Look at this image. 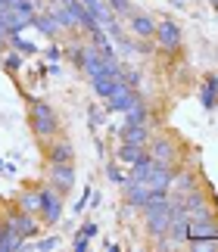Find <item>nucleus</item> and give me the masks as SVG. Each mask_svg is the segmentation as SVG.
Returning a JSON list of instances; mask_svg holds the SVG:
<instances>
[{"instance_id": "obj_11", "label": "nucleus", "mask_w": 218, "mask_h": 252, "mask_svg": "<svg viewBox=\"0 0 218 252\" xmlns=\"http://www.w3.org/2000/svg\"><path fill=\"white\" fill-rule=\"evenodd\" d=\"M22 246H25V237L9 221H0V252H19Z\"/></svg>"}, {"instance_id": "obj_19", "label": "nucleus", "mask_w": 218, "mask_h": 252, "mask_svg": "<svg viewBox=\"0 0 218 252\" xmlns=\"http://www.w3.org/2000/svg\"><path fill=\"white\" fill-rule=\"evenodd\" d=\"M19 209L37 215V212H41V190H25L22 196H19Z\"/></svg>"}, {"instance_id": "obj_12", "label": "nucleus", "mask_w": 218, "mask_h": 252, "mask_svg": "<svg viewBox=\"0 0 218 252\" xmlns=\"http://www.w3.org/2000/svg\"><path fill=\"white\" fill-rule=\"evenodd\" d=\"M9 224H13L16 230H19V234H22L25 240L28 237H35L37 234V221H35V215H32V212H22V209H16V212H9Z\"/></svg>"}, {"instance_id": "obj_4", "label": "nucleus", "mask_w": 218, "mask_h": 252, "mask_svg": "<svg viewBox=\"0 0 218 252\" xmlns=\"http://www.w3.org/2000/svg\"><path fill=\"white\" fill-rule=\"evenodd\" d=\"M137 100H144V96H141V91H134V87H128L125 81H115L112 94L106 96V109H109V112H125L128 106H134Z\"/></svg>"}, {"instance_id": "obj_24", "label": "nucleus", "mask_w": 218, "mask_h": 252, "mask_svg": "<svg viewBox=\"0 0 218 252\" xmlns=\"http://www.w3.org/2000/svg\"><path fill=\"white\" fill-rule=\"evenodd\" d=\"M106 6L112 9L115 16H131L134 13V6H131V0H106Z\"/></svg>"}, {"instance_id": "obj_9", "label": "nucleus", "mask_w": 218, "mask_h": 252, "mask_svg": "<svg viewBox=\"0 0 218 252\" xmlns=\"http://www.w3.org/2000/svg\"><path fill=\"white\" fill-rule=\"evenodd\" d=\"M118 137H122V143H134V147H144L150 143V125H122L118 128Z\"/></svg>"}, {"instance_id": "obj_10", "label": "nucleus", "mask_w": 218, "mask_h": 252, "mask_svg": "<svg viewBox=\"0 0 218 252\" xmlns=\"http://www.w3.org/2000/svg\"><path fill=\"white\" fill-rule=\"evenodd\" d=\"M128 25H131V34L137 37V41H153L156 22L146 13H131V16H128Z\"/></svg>"}, {"instance_id": "obj_16", "label": "nucleus", "mask_w": 218, "mask_h": 252, "mask_svg": "<svg viewBox=\"0 0 218 252\" xmlns=\"http://www.w3.org/2000/svg\"><path fill=\"white\" fill-rule=\"evenodd\" d=\"M122 115H125V125H150V106H146V100H137Z\"/></svg>"}, {"instance_id": "obj_31", "label": "nucleus", "mask_w": 218, "mask_h": 252, "mask_svg": "<svg viewBox=\"0 0 218 252\" xmlns=\"http://www.w3.org/2000/svg\"><path fill=\"white\" fill-rule=\"evenodd\" d=\"M59 56H63V53H59V47H50V50H47V60H59Z\"/></svg>"}, {"instance_id": "obj_34", "label": "nucleus", "mask_w": 218, "mask_h": 252, "mask_svg": "<svg viewBox=\"0 0 218 252\" xmlns=\"http://www.w3.org/2000/svg\"><path fill=\"white\" fill-rule=\"evenodd\" d=\"M209 3H212V6H215V9H218V0H209Z\"/></svg>"}, {"instance_id": "obj_33", "label": "nucleus", "mask_w": 218, "mask_h": 252, "mask_svg": "<svg viewBox=\"0 0 218 252\" xmlns=\"http://www.w3.org/2000/svg\"><path fill=\"white\" fill-rule=\"evenodd\" d=\"M9 6H13V0H0V13H6Z\"/></svg>"}, {"instance_id": "obj_17", "label": "nucleus", "mask_w": 218, "mask_h": 252, "mask_svg": "<svg viewBox=\"0 0 218 252\" xmlns=\"http://www.w3.org/2000/svg\"><path fill=\"white\" fill-rule=\"evenodd\" d=\"M32 25H35L41 34H47V37H56L59 32H63V28H59V22H56V19H53L50 13H44V16H35V19H32Z\"/></svg>"}, {"instance_id": "obj_1", "label": "nucleus", "mask_w": 218, "mask_h": 252, "mask_svg": "<svg viewBox=\"0 0 218 252\" xmlns=\"http://www.w3.org/2000/svg\"><path fill=\"white\" fill-rule=\"evenodd\" d=\"M28 122H32V131L41 140H50L59 134V119L50 109V103H44V100H32V106H28Z\"/></svg>"}, {"instance_id": "obj_5", "label": "nucleus", "mask_w": 218, "mask_h": 252, "mask_svg": "<svg viewBox=\"0 0 218 252\" xmlns=\"http://www.w3.org/2000/svg\"><path fill=\"white\" fill-rule=\"evenodd\" d=\"M37 215L44 218V224H56L63 218V193H56L53 187L41 190V212Z\"/></svg>"}, {"instance_id": "obj_15", "label": "nucleus", "mask_w": 218, "mask_h": 252, "mask_svg": "<svg viewBox=\"0 0 218 252\" xmlns=\"http://www.w3.org/2000/svg\"><path fill=\"white\" fill-rule=\"evenodd\" d=\"M0 25L6 28V34H19L22 32V28H28L32 25V19H25V16H19L13 6L6 9V13H0Z\"/></svg>"}, {"instance_id": "obj_28", "label": "nucleus", "mask_w": 218, "mask_h": 252, "mask_svg": "<svg viewBox=\"0 0 218 252\" xmlns=\"http://www.w3.org/2000/svg\"><path fill=\"white\" fill-rule=\"evenodd\" d=\"M72 249H75V252H87V249H91V240H87V237H81V234H75V243H72Z\"/></svg>"}, {"instance_id": "obj_13", "label": "nucleus", "mask_w": 218, "mask_h": 252, "mask_svg": "<svg viewBox=\"0 0 218 252\" xmlns=\"http://www.w3.org/2000/svg\"><path fill=\"white\" fill-rule=\"evenodd\" d=\"M200 103H203V109H206V112H212L215 106H218V78H215V75H206V78H203Z\"/></svg>"}, {"instance_id": "obj_25", "label": "nucleus", "mask_w": 218, "mask_h": 252, "mask_svg": "<svg viewBox=\"0 0 218 252\" xmlns=\"http://www.w3.org/2000/svg\"><path fill=\"white\" fill-rule=\"evenodd\" d=\"M106 178H109V181H112V184H118V187H122V184L128 181V174H125L122 168H118V165H115V162H109V165H106Z\"/></svg>"}, {"instance_id": "obj_30", "label": "nucleus", "mask_w": 218, "mask_h": 252, "mask_svg": "<svg viewBox=\"0 0 218 252\" xmlns=\"http://www.w3.org/2000/svg\"><path fill=\"white\" fill-rule=\"evenodd\" d=\"M87 115H91V125H103V112H97V109H91V112H87Z\"/></svg>"}, {"instance_id": "obj_35", "label": "nucleus", "mask_w": 218, "mask_h": 252, "mask_svg": "<svg viewBox=\"0 0 218 252\" xmlns=\"http://www.w3.org/2000/svg\"><path fill=\"white\" fill-rule=\"evenodd\" d=\"M35 3H41V0H35Z\"/></svg>"}, {"instance_id": "obj_7", "label": "nucleus", "mask_w": 218, "mask_h": 252, "mask_svg": "<svg viewBox=\"0 0 218 252\" xmlns=\"http://www.w3.org/2000/svg\"><path fill=\"white\" fill-rule=\"evenodd\" d=\"M172 181H175V168L172 165H153L150 174L144 178V184L150 187V193H168L172 190Z\"/></svg>"}, {"instance_id": "obj_20", "label": "nucleus", "mask_w": 218, "mask_h": 252, "mask_svg": "<svg viewBox=\"0 0 218 252\" xmlns=\"http://www.w3.org/2000/svg\"><path fill=\"white\" fill-rule=\"evenodd\" d=\"M115 81H122V78H109V75H100V78H91V87H94V94L100 96V100H106V96L112 94Z\"/></svg>"}, {"instance_id": "obj_6", "label": "nucleus", "mask_w": 218, "mask_h": 252, "mask_svg": "<svg viewBox=\"0 0 218 252\" xmlns=\"http://www.w3.org/2000/svg\"><path fill=\"white\" fill-rule=\"evenodd\" d=\"M50 187L56 193H63V196L75 187V165L72 162H53L50 165Z\"/></svg>"}, {"instance_id": "obj_22", "label": "nucleus", "mask_w": 218, "mask_h": 252, "mask_svg": "<svg viewBox=\"0 0 218 252\" xmlns=\"http://www.w3.org/2000/svg\"><path fill=\"white\" fill-rule=\"evenodd\" d=\"M122 81H125L128 87H134V91H141V81H144V75L137 72V69H131V65H122Z\"/></svg>"}, {"instance_id": "obj_8", "label": "nucleus", "mask_w": 218, "mask_h": 252, "mask_svg": "<svg viewBox=\"0 0 218 252\" xmlns=\"http://www.w3.org/2000/svg\"><path fill=\"white\" fill-rule=\"evenodd\" d=\"M122 196H125V206L128 209H137V212H141V206L150 199V187H146L144 181H131V178H128L122 184Z\"/></svg>"}, {"instance_id": "obj_3", "label": "nucleus", "mask_w": 218, "mask_h": 252, "mask_svg": "<svg viewBox=\"0 0 218 252\" xmlns=\"http://www.w3.org/2000/svg\"><path fill=\"white\" fill-rule=\"evenodd\" d=\"M146 156H150L156 165H178V147L172 137H150L146 143Z\"/></svg>"}, {"instance_id": "obj_18", "label": "nucleus", "mask_w": 218, "mask_h": 252, "mask_svg": "<svg viewBox=\"0 0 218 252\" xmlns=\"http://www.w3.org/2000/svg\"><path fill=\"white\" fill-rule=\"evenodd\" d=\"M144 153H146L144 147H134V143H122V147L115 150V159H118V162H125V165H134V162L141 159Z\"/></svg>"}, {"instance_id": "obj_26", "label": "nucleus", "mask_w": 218, "mask_h": 252, "mask_svg": "<svg viewBox=\"0 0 218 252\" xmlns=\"http://www.w3.org/2000/svg\"><path fill=\"white\" fill-rule=\"evenodd\" d=\"M78 234H81V237H87V240H94L97 234H100V227H97L94 221H84V224L78 227Z\"/></svg>"}, {"instance_id": "obj_21", "label": "nucleus", "mask_w": 218, "mask_h": 252, "mask_svg": "<svg viewBox=\"0 0 218 252\" xmlns=\"http://www.w3.org/2000/svg\"><path fill=\"white\" fill-rule=\"evenodd\" d=\"M187 246L196 252H218V240L215 237H203V240H187Z\"/></svg>"}, {"instance_id": "obj_14", "label": "nucleus", "mask_w": 218, "mask_h": 252, "mask_svg": "<svg viewBox=\"0 0 218 252\" xmlns=\"http://www.w3.org/2000/svg\"><path fill=\"white\" fill-rule=\"evenodd\" d=\"M47 159H50V165L53 162H75V147L69 140H53L47 150Z\"/></svg>"}, {"instance_id": "obj_23", "label": "nucleus", "mask_w": 218, "mask_h": 252, "mask_svg": "<svg viewBox=\"0 0 218 252\" xmlns=\"http://www.w3.org/2000/svg\"><path fill=\"white\" fill-rule=\"evenodd\" d=\"M9 44L16 47L19 53H25V56H32V53H37V47L32 44V41H25V37H19V34H9Z\"/></svg>"}, {"instance_id": "obj_32", "label": "nucleus", "mask_w": 218, "mask_h": 252, "mask_svg": "<svg viewBox=\"0 0 218 252\" xmlns=\"http://www.w3.org/2000/svg\"><path fill=\"white\" fill-rule=\"evenodd\" d=\"M6 41H9V34H6V28L0 25V50H3V44H6Z\"/></svg>"}, {"instance_id": "obj_27", "label": "nucleus", "mask_w": 218, "mask_h": 252, "mask_svg": "<svg viewBox=\"0 0 218 252\" xmlns=\"http://www.w3.org/2000/svg\"><path fill=\"white\" fill-rule=\"evenodd\" d=\"M56 246H59V237H47V240H41L35 249H37V252H50V249H56Z\"/></svg>"}, {"instance_id": "obj_29", "label": "nucleus", "mask_w": 218, "mask_h": 252, "mask_svg": "<svg viewBox=\"0 0 218 252\" xmlns=\"http://www.w3.org/2000/svg\"><path fill=\"white\" fill-rule=\"evenodd\" d=\"M3 65H6V72H19V69H22V56H16V53H13V56H6V63H3Z\"/></svg>"}, {"instance_id": "obj_2", "label": "nucleus", "mask_w": 218, "mask_h": 252, "mask_svg": "<svg viewBox=\"0 0 218 252\" xmlns=\"http://www.w3.org/2000/svg\"><path fill=\"white\" fill-rule=\"evenodd\" d=\"M153 41L159 50L165 53H178L184 44V34H181V25L175 22V19H162V22H156V32H153Z\"/></svg>"}]
</instances>
